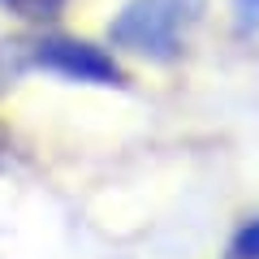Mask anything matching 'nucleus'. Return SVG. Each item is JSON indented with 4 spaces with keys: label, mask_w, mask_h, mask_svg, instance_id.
I'll return each instance as SVG.
<instances>
[{
    "label": "nucleus",
    "mask_w": 259,
    "mask_h": 259,
    "mask_svg": "<svg viewBox=\"0 0 259 259\" xmlns=\"http://www.w3.org/2000/svg\"><path fill=\"white\" fill-rule=\"evenodd\" d=\"M229 255L233 259H259V216H255V221H246L238 233H233Z\"/></svg>",
    "instance_id": "20e7f679"
},
{
    "label": "nucleus",
    "mask_w": 259,
    "mask_h": 259,
    "mask_svg": "<svg viewBox=\"0 0 259 259\" xmlns=\"http://www.w3.org/2000/svg\"><path fill=\"white\" fill-rule=\"evenodd\" d=\"M69 0H0V9L13 13L18 22H30V26H52L65 13Z\"/></svg>",
    "instance_id": "7ed1b4c3"
},
{
    "label": "nucleus",
    "mask_w": 259,
    "mask_h": 259,
    "mask_svg": "<svg viewBox=\"0 0 259 259\" xmlns=\"http://www.w3.org/2000/svg\"><path fill=\"white\" fill-rule=\"evenodd\" d=\"M0 56H13V69H39V74L87 82V87H125V74L117 69V61L104 48L69 39V35L13 39V44L0 48Z\"/></svg>",
    "instance_id": "f03ea898"
},
{
    "label": "nucleus",
    "mask_w": 259,
    "mask_h": 259,
    "mask_svg": "<svg viewBox=\"0 0 259 259\" xmlns=\"http://www.w3.org/2000/svg\"><path fill=\"white\" fill-rule=\"evenodd\" d=\"M233 13H238L242 35H255L259 30V0H233Z\"/></svg>",
    "instance_id": "39448f33"
},
{
    "label": "nucleus",
    "mask_w": 259,
    "mask_h": 259,
    "mask_svg": "<svg viewBox=\"0 0 259 259\" xmlns=\"http://www.w3.org/2000/svg\"><path fill=\"white\" fill-rule=\"evenodd\" d=\"M203 13V0H125L108 22V39L121 52L168 65L186 52V35Z\"/></svg>",
    "instance_id": "f257e3e1"
}]
</instances>
